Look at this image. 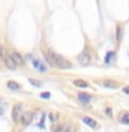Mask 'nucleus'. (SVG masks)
Instances as JSON below:
<instances>
[{
	"mask_svg": "<svg viewBox=\"0 0 129 132\" xmlns=\"http://www.w3.org/2000/svg\"><path fill=\"white\" fill-rule=\"evenodd\" d=\"M40 96L43 99H49V98H51V94H49V92H41Z\"/></svg>",
	"mask_w": 129,
	"mask_h": 132,
	"instance_id": "6ab92c4d",
	"label": "nucleus"
},
{
	"mask_svg": "<svg viewBox=\"0 0 129 132\" xmlns=\"http://www.w3.org/2000/svg\"><path fill=\"white\" fill-rule=\"evenodd\" d=\"M121 124H125V125H129V113H122L121 118H119Z\"/></svg>",
	"mask_w": 129,
	"mask_h": 132,
	"instance_id": "dca6fc26",
	"label": "nucleus"
},
{
	"mask_svg": "<svg viewBox=\"0 0 129 132\" xmlns=\"http://www.w3.org/2000/svg\"><path fill=\"white\" fill-rule=\"evenodd\" d=\"M11 58H12V59H14V62L16 63V66H18V65H23V63H25L23 58L21 56V54H18L16 51H14V52L11 54Z\"/></svg>",
	"mask_w": 129,
	"mask_h": 132,
	"instance_id": "9b49d317",
	"label": "nucleus"
},
{
	"mask_svg": "<svg viewBox=\"0 0 129 132\" xmlns=\"http://www.w3.org/2000/svg\"><path fill=\"white\" fill-rule=\"evenodd\" d=\"M33 117H35V113H32V111H25V113L22 114V117H21V122H22V125L28 127L29 124H32Z\"/></svg>",
	"mask_w": 129,
	"mask_h": 132,
	"instance_id": "39448f33",
	"label": "nucleus"
},
{
	"mask_svg": "<svg viewBox=\"0 0 129 132\" xmlns=\"http://www.w3.org/2000/svg\"><path fill=\"white\" fill-rule=\"evenodd\" d=\"M73 82L76 87H80V88H88V82L84 80H74Z\"/></svg>",
	"mask_w": 129,
	"mask_h": 132,
	"instance_id": "2eb2a0df",
	"label": "nucleus"
},
{
	"mask_svg": "<svg viewBox=\"0 0 129 132\" xmlns=\"http://www.w3.org/2000/svg\"><path fill=\"white\" fill-rule=\"evenodd\" d=\"M29 82H30L32 85H35V87H41V85H43L40 81H37V80H33V78H29Z\"/></svg>",
	"mask_w": 129,
	"mask_h": 132,
	"instance_id": "f3484780",
	"label": "nucleus"
},
{
	"mask_svg": "<svg viewBox=\"0 0 129 132\" xmlns=\"http://www.w3.org/2000/svg\"><path fill=\"white\" fill-rule=\"evenodd\" d=\"M105 113L109 116V117H113V111H111L110 107H107V109H105Z\"/></svg>",
	"mask_w": 129,
	"mask_h": 132,
	"instance_id": "4be33fe9",
	"label": "nucleus"
},
{
	"mask_svg": "<svg viewBox=\"0 0 129 132\" xmlns=\"http://www.w3.org/2000/svg\"><path fill=\"white\" fill-rule=\"evenodd\" d=\"M65 132H76V127L74 125H67L65 128Z\"/></svg>",
	"mask_w": 129,
	"mask_h": 132,
	"instance_id": "a211bd4d",
	"label": "nucleus"
},
{
	"mask_svg": "<svg viewBox=\"0 0 129 132\" xmlns=\"http://www.w3.org/2000/svg\"><path fill=\"white\" fill-rule=\"evenodd\" d=\"M44 58L47 59V62L49 63V66L56 68V54H55V52H52L51 50H47V51L44 52Z\"/></svg>",
	"mask_w": 129,
	"mask_h": 132,
	"instance_id": "20e7f679",
	"label": "nucleus"
},
{
	"mask_svg": "<svg viewBox=\"0 0 129 132\" xmlns=\"http://www.w3.org/2000/svg\"><path fill=\"white\" fill-rule=\"evenodd\" d=\"M78 101H80L81 103H89L91 101H92V96H91L87 92H78Z\"/></svg>",
	"mask_w": 129,
	"mask_h": 132,
	"instance_id": "9d476101",
	"label": "nucleus"
},
{
	"mask_svg": "<svg viewBox=\"0 0 129 132\" xmlns=\"http://www.w3.org/2000/svg\"><path fill=\"white\" fill-rule=\"evenodd\" d=\"M82 122L84 124H87L88 127H91V128H93V129H96L98 128V122L95 121V120L92 118V117H88V116H85V117H82Z\"/></svg>",
	"mask_w": 129,
	"mask_h": 132,
	"instance_id": "6e6552de",
	"label": "nucleus"
},
{
	"mask_svg": "<svg viewBox=\"0 0 129 132\" xmlns=\"http://www.w3.org/2000/svg\"><path fill=\"white\" fill-rule=\"evenodd\" d=\"M49 120H51V122H52V124H55V122H56V121H55L56 118H55V116H54V114H49Z\"/></svg>",
	"mask_w": 129,
	"mask_h": 132,
	"instance_id": "b1692460",
	"label": "nucleus"
},
{
	"mask_svg": "<svg viewBox=\"0 0 129 132\" xmlns=\"http://www.w3.org/2000/svg\"><path fill=\"white\" fill-rule=\"evenodd\" d=\"M40 121H44V114L41 116V120H40ZM39 127H40V128H44V122H40V124H39Z\"/></svg>",
	"mask_w": 129,
	"mask_h": 132,
	"instance_id": "393cba45",
	"label": "nucleus"
},
{
	"mask_svg": "<svg viewBox=\"0 0 129 132\" xmlns=\"http://www.w3.org/2000/svg\"><path fill=\"white\" fill-rule=\"evenodd\" d=\"M114 55H115L114 51H109V52H107V54H106V58H105V63H106V65L111 63V61H113Z\"/></svg>",
	"mask_w": 129,
	"mask_h": 132,
	"instance_id": "4468645a",
	"label": "nucleus"
},
{
	"mask_svg": "<svg viewBox=\"0 0 129 132\" xmlns=\"http://www.w3.org/2000/svg\"><path fill=\"white\" fill-rule=\"evenodd\" d=\"M4 56H6V52H4L3 47L0 45V61H4Z\"/></svg>",
	"mask_w": 129,
	"mask_h": 132,
	"instance_id": "aec40b11",
	"label": "nucleus"
},
{
	"mask_svg": "<svg viewBox=\"0 0 129 132\" xmlns=\"http://www.w3.org/2000/svg\"><path fill=\"white\" fill-rule=\"evenodd\" d=\"M77 61H78V63H80L81 66L89 65V62H91V51H89V48H84V50H82V51L78 54Z\"/></svg>",
	"mask_w": 129,
	"mask_h": 132,
	"instance_id": "f257e3e1",
	"label": "nucleus"
},
{
	"mask_svg": "<svg viewBox=\"0 0 129 132\" xmlns=\"http://www.w3.org/2000/svg\"><path fill=\"white\" fill-rule=\"evenodd\" d=\"M33 66H35V69L39 70V72H47V69H48L40 59H33Z\"/></svg>",
	"mask_w": 129,
	"mask_h": 132,
	"instance_id": "0eeeda50",
	"label": "nucleus"
},
{
	"mask_svg": "<svg viewBox=\"0 0 129 132\" xmlns=\"http://www.w3.org/2000/svg\"><path fill=\"white\" fill-rule=\"evenodd\" d=\"M4 63H6V66L8 69H11V70L16 69V63L14 62V59L11 58V55H6V56H4Z\"/></svg>",
	"mask_w": 129,
	"mask_h": 132,
	"instance_id": "423d86ee",
	"label": "nucleus"
},
{
	"mask_svg": "<svg viewBox=\"0 0 129 132\" xmlns=\"http://www.w3.org/2000/svg\"><path fill=\"white\" fill-rule=\"evenodd\" d=\"M56 68H59V69H72V63H70L67 59H65L63 56H61V55L56 54Z\"/></svg>",
	"mask_w": 129,
	"mask_h": 132,
	"instance_id": "7ed1b4c3",
	"label": "nucleus"
},
{
	"mask_svg": "<svg viewBox=\"0 0 129 132\" xmlns=\"http://www.w3.org/2000/svg\"><path fill=\"white\" fill-rule=\"evenodd\" d=\"M23 111H22V105L21 103H15L12 106V111H11V117H12V121L14 122H19L21 121V117H22Z\"/></svg>",
	"mask_w": 129,
	"mask_h": 132,
	"instance_id": "f03ea898",
	"label": "nucleus"
},
{
	"mask_svg": "<svg viewBox=\"0 0 129 132\" xmlns=\"http://www.w3.org/2000/svg\"><path fill=\"white\" fill-rule=\"evenodd\" d=\"M7 87H8V89H12V91H18V89H21L22 87H21L16 81H12V80H10V81H7Z\"/></svg>",
	"mask_w": 129,
	"mask_h": 132,
	"instance_id": "f8f14e48",
	"label": "nucleus"
},
{
	"mask_svg": "<svg viewBox=\"0 0 129 132\" xmlns=\"http://www.w3.org/2000/svg\"><path fill=\"white\" fill-rule=\"evenodd\" d=\"M100 84L103 87H106V88H110V89H117L118 88V84L113 80H102Z\"/></svg>",
	"mask_w": 129,
	"mask_h": 132,
	"instance_id": "1a4fd4ad",
	"label": "nucleus"
},
{
	"mask_svg": "<svg viewBox=\"0 0 129 132\" xmlns=\"http://www.w3.org/2000/svg\"><path fill=\"white\" fill-rule=\"evenodd\" d=\"M121 32H122V29H121V28L118 26V28H117V39H118V40H121V37H122Z\"/></svg>",
	"mask_w": 129,
	"mask_h": 132,
	"instance_id": "412c9836",
	"label": "nucleus"
},
{
	"mask_svg": "<svg viewBox=\"0 0 129 132\" xmlns=\"http://www.w3.org/2000/svg\"><path fill=\"white\" fill-rule=\"evenodd\" d=\"M122 91H124V94H126V95H129V85H126V87H124V88H122Z\"/></svg>",
	"mask_w": 129,
	"mask_h": 132,
	"instance_id": "5701e85b",
	"label": "nucleus"
},
{
	"mask_svg": "<svg viewBox=\"0 0 129 132\" xmlns=\"http://www.w3.org/2000/svg\"><path fill=\"white\" fill-rule=\"evenodd\" d=\"M51 132H65V127L62 124H52Z\"/></svg>",
	"mask_w": 129,
	"mask_h": 132,
	"instance_id": "ddd939ff",
	"label": "nucleus"
}]
</instances>
